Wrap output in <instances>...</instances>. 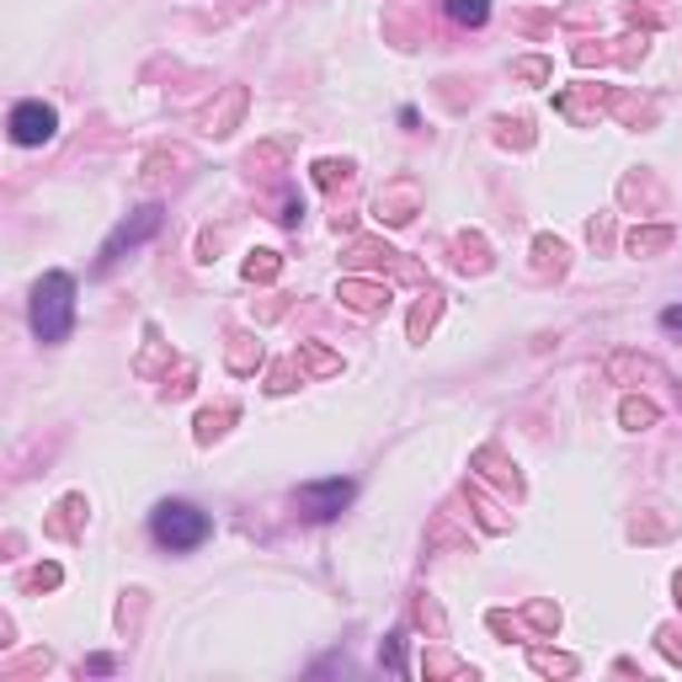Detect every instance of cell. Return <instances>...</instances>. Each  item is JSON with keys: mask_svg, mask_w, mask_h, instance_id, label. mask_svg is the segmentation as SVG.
Masks as SVG:
<instances>
[{"mask_svg": "<svg viewBox=\"0 0 682 682\" xmlns=\"http://www.w3.org/2000/svg\"><path fill=\"white\" fill-rule=\"evenodd\" d=\"M75 325V283L65 272H49L38 289H32V337L38 341H65Z\"/></svg>", "mask_w": 682, "mask_h": 682, "instance_id": "cell-1", "label": "cell"}, {"mask_svg": "<svg viewBox=\"0 0 682 682\" xmlns=\"http://www.w3.org/2000/svg\"><path fill=\"white\" fill-rule=\"evenodd\" d=\"M149 534H155V544H160V549H170V555H187V549H197L203 538L214 534V523H208V512H197L193 501H160V507H155V517H149Z\"/></svg>", "mask_w": 682, "mask_h": 682, "instance_id": "cell-2", "label": "cell"}, {"mask_svg": "<svg viewBox=\"0 0 682 682\" xmlns=\"http://www.w3.org/2000/svg\"><path fill=\"white\" fill-rule=\"evenodd\" d=\"M59 118H53L49 101H22V107H11V139L17 145H49Z\"/></svg>", "mask_w": 682, "mask_h": 682, "instance_id": "cell-3", "label": "cell"}, {"mask_svg": "<svg viewBox=\"0 0 682 682\" xmlns=\"http://www.w3.org/2000/svg\"><path fill=\"white\" fill-rule=\"evenodd\" d=\"M155 230H160V208L149 203V208H139V214H134V220L123 224V230H118V235H113V241L101 245V267H113V262H118L123 251H134V245H139V241H149Z\"/></svg>", "mask_w": 682, "mask_h": 682, "instance_id": "cell-4", "label": "cell"}, {"mask_svg": "<svg viewBox=\"0 0 682 682\" xmlns=\"http://www.w3.org/2000/svg\"><path fill=\"white\" fill-rule=\"evenodd\" d=\"M347 501H352V480H320V486H304V490H299V507L310 512L315 523L337 517Z\"/></svg>", "mask_w": 682, "mask_h": 682, "instance_id": "cell-5", "label": "cell"}, {"mask_svg": "<svg viewBox=\"0 0 682 682\" xmlns=\"http://www.w3.org/2000/svg\"><path fill=\"white\" fill-rule=\"evenodd\" d=\"M448 17H454V22L480 27L490 17V6H486V0H448Z\"/></svg>", "mask_w": 682, "mask_h": 682, "instance_id": "cell-6", "label": "cell"}, {"mask_svg": "<svg viewBox=\"0 0 682 682\" xmlns=\"http://www.w3.org/2000/svg\"><path fill=\"white\" fill-rule=\"evenodd\" d=\"M661 325H672V331H682V310H666V315H661Z\"/></svg>", "mask_w": 682, "mask_h": 682, "instance_id": "cell-7", "label": "cell"}]
</instances>
